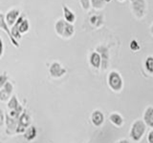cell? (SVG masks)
<instances>
[{
  "label": "cell",
  "mask_w": 153,
  "mask_h": 143,
  "mask_svg": "<svg viewBox=\"0 0 153 143\" xmlns=\"http://www.w3.org/2000/svg\"><path fill=\"white\" fill-rule=\"evenodd\" d=\"M146 132V125L143 119H137L133 122L132 126L129 131V136L134 142H139L145 136Z\"/></svg>",
  "instance_id": "6da1fadb"
},
{
  "label": "cell",
  "mask_w": 153,
  "mask_h": 143,
  "mask_svg": "<svg viewBox=\"0 0 153 143\" xmlns=\"http://www.w3.org/2000/svg\"><path fill=\"white\" fill-rule=\"evenodd\" d=\"M107 82H108V86L110 87V89L114 91V92H121L123 88V77L116 71H112L109 73Z\"/></svg>",
  "instance_id": "7a4b0ae2"
},
{
  "label": "cell",
  "mask_w": 153,
  "mask_h": 143,
  "mask_svg": "<svg viewBox=\"0 0 153 143\" xmlns=\"http://www.w3.org/2000/svg\"><path fill=\"white\" fill-rule=\"evenodd\" d=\"M132 10L137 18H143L146 12V0H131Z\"/></svg>",
  "instance_id": "3957f363"
},
{
  "label": "cell",
  "mask_w": 153,
  "mask_h": 143,
  "mask_svg": "<svg viewBox=\"0 0 153 143\" xmlns=\"http://www.w3.org/2000/svg\"><path fill=\"white\" fill-rule=\"evenodd\" d=\"M56 29L59 35L65 37H70L74 33V27L63 20H59L56 24Z\"/></svg>",
  "instance_id": "277c9868"
},
{
  "label": "cell",
  "mask_w": 153,
  "mask_h": 143,
  "mask_svg": "<svg viewBox=\"0 0 153 143\" xmlns=\"http://www.w3.org/2000/svg\"><path fill=\"white\" fill-rule=\"evenodd\" d=\"M30 123H31L30 116H29L26 112H23L21 114V116H19L18 117V123H17V128L16 130V133H24L26 131V129L30 126Z\"/></svg>",
  "instance_id": "5b68a950"
},
{
  "label": "cell",
  "mask_w": 153,
  "mask_h": 143,
  "mask_svg": "<svg viewBox=\"0 0 153 143\" xmlns=\"http://www.w3.org/2000/svg\"><path fill=\"white\" fill-rule=\"evenodd\" d=\"M97 52L100 55V59H102V65L103 69H106L108 66V60H109V52L108 49L104 46H99L97 48Z\"/></svg>",
  "instance_id": "8992f818"
},
{
  "label": "cell",
  "mask_w": 153,
  "mask_h": 143,
  "mask_svg": "<svg viewBox=\"0 0 153 143\" xmlns=\"http://www.w3.org/2000/svg\"><path fill=\"white\" fill-rule=\"evenodd\" d=\"M143 121L145 122L146 127L153 129V106H148L146 108L143 116Z\"/></svg>",
  "instance_id": "52a82bcc"
},
{
  "label": "cell",
  "mask_w": 153,
  "mask_h": 143,
  "mask_svg": "<svg viewBox=\"0 0 153 143\" xmlns=\"http://www.w3.org/2000/svg\"><path fill=\"white\" fill-rule=\"evenodd\" d=\"M91 121L96 127H100L104 122V116L102 111L100 110H95L91 114Z\"/></svg>",
  "instance_id": "ba28073f"
},
{
  "label": "cell",
  "mask_w": 153,
  "mask_h": 143,
  "mask_svg": "<svg viewBox=\"0 0 153 143\" xmlns=\"http://www.w3.org/2000/svg\"><path fill=\"white\" fill-rule=\"evenodd\" d=\"M13 90V85L10 82H7L3 86L2 89H0V100H2V101H7V100L11 97Z\"/></svg>",
  "instance_id": "9c48e42d"
},
{
  "label": "cell",
  "mask_w": 153,
  "mask_h": 143,
  "mask_svg": "<svg viewBox=\"0 0 153 143\" xmlns=\"http://www.w3.org/2000/svg\"><path fill=\"white\" fill-rule=\"evenodd\" d=\"M6 126H7V133H16V130L17 128V123H18V119L13 118L12 116H9V114H6Z\"/></svg>",
  "instance_id": "30bf717a"
},
{
  "label": "cell",
  "mask_w": 153,
  "mask_h": 143,
  "mask_svg": "<svg viewBox=\"0 0 153 143\" xmlns=\"http://www.w3.org/2000/svg\"><path fill=\"white\" fill-rule=\"evenodd\" d=\"M66 73V70L64 68H62L61 65L56 63H53L50 67V74L52 76H54V77H60L62 76L64 74Z\"/></svg>",
  "instance_id": "8fae6325"
},
{
  "label": "cell",
  "mask_w": 153,
  "mask_h": 143,
  "mask_svg": "<svg viewBox=\"0 0 153 143\" xmlns=\"http://www.w3.org/2000/svg\"><path fill=\"white\" fill-rule=\"evenodd\" d=\"M8 108L11 110V111H16L19 114H22V112H23V108L21 105L19 104L16 95H13L11 99H10V101L8 103Z\"/></svg>",
  "instance_id": "7c38bea8"
},
{
  "label": "cell",
  "mask_w": 153,
  "mask_h": 143,
  "mask_svg": "<svg viewBox=\"0 0 153 143\" xmlns=\"http://www.w3.org/2000/svg\"><path fill=\"white\" fill-rule=\"evenodd\" d=\"M109 120L113 124V125H115L118 128L122 127L123 125V123H124L123 117L119 113H112L109 116Z\"/></svg>",
  "instance_id": "4fadbf2b"
},
{
  "label": "cell",
  "mask_w": 153,
  "mask_h": 143,
  "mask_svg": "<svg viewBox=\"0 0 153 143\" xmlns=\"http://www.w3.org/2000/svg\"><path fill=\"white\" fill-rule=\"evenodd\" d=\"M36 129L35 126H29L25 133H24V137L25 139H27L28 141H32L36 138Z\"/></svg>",
  "instance_id": "5bb4252c"
},
{
  "label": "cell",
  "mask_w": 153,
  "mask_h": 143,
  "mask_svg": "<svg viewBox=\"0 0 153 143\" xmlns=\"http://www.w3.org/2000/svg\"><path fill=\"white\" fill-rule=\"evenodd\" d=\"M90 64L92 65L94 68H100V66L102 65V59L98 52H92L90 55Z\"/></svg>",
  "instance_id": "9a60e30c"
},
{
  "label": "cell",
  "mask_w": 153,
  "mask_h": 143,
  "mask_svg": "<svg viewBox=\"0 0 153 143\" xmlns=\"http://www.w3.org/2000/svg\"><path fill=\"white\" fill-rule=\"evenodd\" d=\"M0 28L1 29H3V30L6 32L7 33H8V35L10 36V38H11V40H12V42L13 43V45L16 46V47H18V43L13 39V35H12V33L10 32V31H9V29H8V27H7V24L5 23V20H4V16L2 15L1 13H0Z\"/></svg>",
  "instance_id": "2e32d148"
},
{
  "label": "cell",
  "mask_w": 153,
  "mask_h": 143,
  "mask_svg": "<svg viewBox=\"0 0 153 143\" xmlns=\"http://www.w3.org/2000/svg\"><path fill=\"white\" fill-rule=\"evenodd\" d=\"M18 13L19 12L17 10H13V11L9 12V13L6 16V20H7V23L9 26H13V24L16 22V19L18 15Z\"/></svg>",
  "instance_id": "e0dca14e"
},
{
  "label": "cell",
  "mask_w": 153,
  "mask_h": 143,
  "mask_svg": "<svg viewBox=\"0 0 153 143\" xmlns=\"http://www.w3.org/2000/svg\"><path fill=\"white\" fill-rule=\"evenodd\" d=\"M145 67L148 74H153V56L149 55L146 57L145 61Z\"/></svg>",
  "instance_id": "ac0fdd59"
},
{
  "label": "cell",
  "mask_w": 153,
  "mask_h": 143,
  "mask_svg": "<svg viewBox=\"0 0 153 143\" xmlns=\"http://www.w3.org/2000/svg\"><path fill=\"white\" fill-rule=\"evenodd\" d=\"M22 20H23L22 17L19 18L16 22V24L12 29V35H13V36H16V38H21L20 32H19V31H18V28H19V25H20V23L22 22Z\"/></svg>",
  "instance_id": "d6986e66"
},
{
  "label": "cell",
  "mask_w": 153,
  "mask_h": 143,
  "mask_svg": "<svg viewBox=\"0 0 153 143\" xmlns=\"http://www.w3.org/2000/svg\"><path fill=\"white\" fill-rule=\"evenodd\" d=\"M63 11H64V16L66 18V20L69 22H74L75 21V14L72 12H70L65 6H63Z\"/></svg>",
  "instance_id": "ffe728a7"
},
{
  "label": "cell",
  "mask_w": 153,
  "mask_h": 143,
  "mask_svg": "<svg viewBox=\"0 0 153 143\" xmlns=\"http://www.w3.org/2000/svg\"><path fill=\"white\" fill-rule=\"evenodd\" d=\"M29 29V23L27 20H22V22L20 23V25H19V28H18V31L19 32H25L28 31Z\"/></svg>",
  "instance_id": "44dd1931"
},
{
  "label": "cell",
  "mask_w": 153,
  "mask_h": 143,
  "mask_svg": "<svg viewBox=\"0 0 153 143\" xmlns=\"http://www.w3.org/2000/svg\"><path fill=\"white\" fill-rule=\"evenodd\" d=\"M130 50L132 51V52H137V51H139L141 49V46H140V44H139V42L137 41V40H135V39H133V40H131L130 41Z\"/></svg>",
  "instance_id": "7402d4cb"
},
{
  "label": "cell",
  "mask_w": 153,
  "mask_h": 143,
  "mask_svg": "<svg viewBox=\"0 0 153 143\" xmlns=\"http://www.w3.org/2000/svg\"><path fill=\"white\" fill-rule=\"evenodd\" d=\"M92 1L93 7L96 9H100L103 7L104 5V0H91Z\"/></svg>",
  "instance_id": "603a6c76"
},
{
  "label": "cell",
  "mask_w": 153,
  "mask_h": 143,
  "mask_svg": "<svg viewBox=\"0 0 153 143\" xmlns=\"http://www.w3.org/2000/svg\"><path fill=\"white\" fill-rule=\"evenodd\" d=\"M8 76L6 74H0V89L3 88V86L8 82Z\"/></svg>",
  "instance_id": "cb8c5ba5"
},
{
  "label": "cell",
  "mask_w": 153,
  "mask_h": 143,
  "mask_svg": "<svg viewBox=\"0 0 153 143\" xmlns=\"http://www.w3.org/2000/svg\"><path fill=\"white\" fill-rule=\"evenodd\" d=\"M99 21H100V16L94 15V16H92L90 18V22H91V24H93V25H95V24H96L97 26H99L100 25Z\"/></svg>",
  "instance_id": "d4e9b609"
},
{
  "label": "cell",
  "mask_w": 153,
  "mask_h": 143,
  "mask_svg": "<svg viewBox=\"0 0 153 143\" xmlns=\"http://www.w3.org/2000/svg\"><path fill=\"white\" fill-rule=\"evenodd\" d=\"M146 139H147V142L148 143H153V129H152V130L149 133H147Z\"/></svg>",
  "instance_id": "484cf974"
},
{
  "label": "cell",
  "mask_w": 153,
  "mask_h": 143,
  "mask_svg": "<svg viewBox=\"0 0 153 143\" xmlns=\"http://www.w3.org/2000/svg\"><path fill=\"white\" fill-rule=\"evenodd\" d=\"M4 114H3V111L1 109H0V126H2L3 124H4V122H5V120H4Z\"/></svg>",
  "instance_id": "4316f807"
},
{
  "label": "cell",
  "mask_w": 153,
  "mask_h": 143,
  "mask_svg": "<svg viewBox=\"0 0 153 143\" xmlns=\"http://www.w3.org/2000/svg\"><path fill=\"white\" fill-rule=\"evenodd\" d=\"M81 4L85 10H87L89 8V0H81Z\"/></svg>",
  "instance_id": "83f0119b"
},
{
  "label": "cell",
  "mask_w": 153,
  "mask_h": 143,
  "mask_svg": "<svg viewBox=\"0 0 153 143\" xmlns=\"http://www.w3.org/2000/svg\"><path fill=\"white\" fill-rule=\"evenodd\" d=\"M2 54H3V43H2L1 38H0V56L2 55Z\"/></svg>",
  "instance_id": "f1b7e54d"
},
{
  "label": "cell",
  "mask_w": 153,
  "mask_h": 143,
  "mask_svg": "<svg viewBox=\"0 0 153 143\" xmlns=\"http://www.w3.org/2000/svg\"><path fill=\"white\" fill-rule=\"evenodd\" d=\"M116 143H130V142H129L127 139H124V138H123V139H120V140L117 141Z\"/></svg>",
  "instance_id": "f546056e"
},
{
  "label": "cell",
  "mask_w": 153,
  "mask_h": 143,
  "mask_svg": "<svg viewBox=\"0 0 153 143\" xmlns=\"http://www.w3.org/2000/svg\"><path fill=\"white\" fill-rule=\"evenodd\" d=\"M110 1H111V0H104V2H107V3L110 2Z\"/></svg>",
  "instance_id": "4dcf8cb0"
},
{
  "label": "cell",
  "mask_w": 153,
  "mask_h": 143,
  "mask_svg": "<svg viewBox=\"0 0 153 143\" xmlns=\"http://www.w3.org/2000/svg\"><path fill=\"white\" fill-rule=\"evenodd\" d=\"M151 32H152V35H153V25H152V27H151Z\"/></svg>",
  "instance_id": "1f68e13d"
},
{
  "label": "cell",
  "mask_w": 153,
  "mask_h": 143,
  "mask_svg": "<svg viewBox=\"0 0 153 143\" xmlns=\"http://www.w3.org/2000/svg\"><path fill=\"white\" fill-rule=\"evenodd\" d=\"M119 1H123V0H119Z\"/></svg>",
  "instance_id": "d6a6232c"
}]
</instances>
